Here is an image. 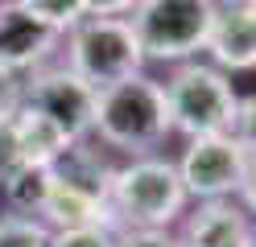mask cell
I'll return each mask as SVG.
<instances>
[{"mask_svg": "<svg viewBox=\"0 0 256 247\" xmlns=\"http://www.w3.org/2000/svg\"><path fill=\"white\" fill-rule=\"evenodd\" d=\"M170 132L174 128H170V103L162 78L136 70L95 91L91 136H100L104 148H116L128 157H149Z\"/></svg>", "mask_w": 256, "mask_h": 247, "instance_id": "obj_1", "label": "cell"}, {"mask_svg": "<svg viewBox=\"0 0 256 247\" xmlns=\"http://www.w3.org/2000/svg\"><path fill=\"white\" fill-rule=\"evenodd\" d=\"M186 186L166 157H132L116 165L108 181V206L116 231H170L186 214Z\"/></svg>", "mask_w": 256, "mask_h": 247, "instance_id": "obj_2", "label": "cell"}, {"mask_svg": "<svg viewBox=\"0 0 256 247\" xmlns=\"http://www.w3.org/2000/svg\"><path fill=\"white\" fill-rule=\"evenodd\" d=\"M166 103L170 128L182 136H215L236 128L240 95L232 87V74H223L211 62H178V70L166 78Z\"/></svg>", "mask_w": 256, "mask_h": 247, "instance_id": "obj_3", "label": "cell"}, {"mask_svg": "<svg viewBox=\"0 0 256 247\" xmlns=\"http://www.w3.org/2000/svg\"><path fill=\"white\" fill-rule=\"evenodd\" d=\"M219 0H140L128 12L145 62H190L206 49Z\"/></svg>", "mask_w": 256, "mask_h": 247, "instance_id": "obj_4", "label": "cell"}, {"mask_svg": "<svg viewBox=\"0 0 256 247\" xmlns=\"http://www.w3.org/2000/svg\"><path fill=\"white\" fill-rule=\"evenodd\" d=\"M62 37H66V62L62 66H70L95 91L145 70V49H140L128 16H83Z\"/></svg>", "mask_w": 256, "mask_h": 247, "instance_id": "obj_5", "label": "cell"}, {"mask_svg": "<svg viewBox=\"0 0 256 247\" xmlns=\"http://www.w3.org/2000/svg\"><path fill=\"white\" fill-rule=\"evenodd\" d=\"M178 165V177L186 186V198L194 202H211V198H236L244 177L252 169V157L248 148L236 140V132H215V136H190L182 161Z\"/></svg>", "mask_w": 256, "mask_h": 247, "instance_id": "obj_6", "label": "cell"}, {"mask_svg": "<svg viewBox=\"0 0 256 247\" xmlns=\"http://www.w3.org/2000/svg\"><path fill=\"white\" fill-rule=\"evenodd\" d=\"M21 103L54 120L70 140L91 136V115H95V87L83 82L70 66H42V70L21 78Z\"/></svg>", "mask_w": 256, "mask_h": 247, "instance_id": "obj_7", "label": "cell"}, {"mask_svg": "<svg viewBox=\"0 0 256 247\" xmlns=\"http://www.w3.org/2000/svg\"><path fill=\"white\" fill-rule=\"evenodd\" d=\"M58 33L38 25L17 0H0V66L12 74H34L58 54Z\"/></svg>", "mask_w": 256, "mask_h": 247, "instance_id": "obj_8", "label": "cell"}, {"mask_svg": "<svg viewBox=\"0 0 256 247\" xmlns=\"http://www.w3.org/2000/svg\"><path fill=\"white\" fill-rule=\"evenodd\" d=\"M211 66L223 74H244L256 70V4L252 0H219L215 25L206 37Z\"/></svg>", "mask_w": 256, "mask_h": 247, "instance_id": "obj_9", "label": "cell"}, {"mask_svg": "<svg viewBox=\"0 0 256 247\" xmlns=\"http://www.w3.org/2000/svg\"><path fill=\"white\" fill-rule=\"evenodd\" d=\"M256 223L248 219V210L236 198H211L198 202L182 223V247H252Z\"/></svg>", "mask_w": 256, "mask_h": 247, "instance_id": "obj_10", "label": "cell"}, {"mask_svg": "<svg viewBox=\"0 0 256 247\" xmlns=\"http://www.w3.org/2000/svg\"><path fill=\"white\" fill-rule=\"evenodd\" d=\"M38 219L50 227V231H66V227H108L116 231V219H112V206L95 194H83L66 186V181H50V194L38 210Z\"/></svg>", "mask_w": 256, "mask_h": 247, "instance_id": "obj_11", "label": "cell"}, {"mask_svg": "<svg viewBox=\"0 0 256 247\" xmlns=\"http://www.w3.org/2000/svg\"><path fill=\"white\" fill-rule=\"evenodd\" d=\"M50 181H54L50 165H17L12 173L0 177V190H4L8 206L17 214H34V219H38L46 194H50Z\"/></svg>", "mask_w": 256, "mask_h": 247, "instance_id": "obj_12", "label": "cell"}, {"mask_svg": "<svg viewBox=\"0 0 256 247\" xmlns=\"http://www.w3.org/2000/svg\"><path fill=\"white\" fill-rule=\"evenodd\" d=\"M17 4L34 16L38 25H46L50 33H70L78 21L87 16V8H83V0H17Z\"/></svg>", "mask_w": 256, "mask_h": 247, "instance_id": "obj_13", "label": "cell"}, {"mask_svg": "<svg viewBox=\"0 0 256 247\" xmlns=\"http://www.w3.org/2000/svg\"><path fill=\"white\" fill-rule=\"evenodd\" d=\"M0 247H50V227L34 214H0Z\"/></svg>", "mask_w": 256, "mask_h": 247, "instance_id": "obj_14", "label": "cell"}, {"mask_svg": "<svg viewBox=\"0 0 256 247\" xmlns=\"http://www.w3.org/2000/svg\"><path fill=\"white\" fill-rule=\"evenodd\" d=\"M50 247H116V231H108V227H66V231H50Z\"/></svg>", "mask_w": 256, "mask_h": 247, "instance_id": "obj_15", "label": "cell"}, {"mask_svg": "<svg viewBox=\"0 0 256 247\" xmlns=\"http://www.w3.org/2000/svg\"><path fill=\"white\" fill-rule=\"evenodd\" d=\"M236 140L248 148V157L256 161V95H248V99H240V111H236Z\"/></svg>", "mask_w": 256, "mask_h": 247, "instance_id": "obj_16", "label": "cell"}, {"mask_svg": "<svg viewBox=\"0 0 256 247\" xmlns=\"http://www.w3.org/2000/svg\"><path fill=\"white\" fill-rule=\"evenodd\" d=\"M116 247H182V243L170 231H120Z\"/></svg>", "mask_w": 256, "mask_h": 247, "instance_id": "obj_17", "label": "cell"}, {"mask_svg": "<svg viewBox=\"0 0 256 247\" xmlns=\"http://www.w3.org/2000/svg\"><path fill=\"white\" fill-rule=\"evenodd\" d=\"M21 107V74H12L0 66V124Z\"/></svg>", "mask_w": 256, "mask_h": 247, "instance_id": "obj_18", "label": "cell"}, {"mask_svg": "<svg viewBox=\"0 0 256 247\" xmlns=\"http://www.w3.org/2000/svg\"><path fill=\"white\" fill-rule=\"evenodd\" d=\"M140 0H83L87 16H128Z\"/></svg>", "mask_w": 256, "mask_h": 247, "instance_id": "obj_19", "label": "cell"}, {"mask_svg": "<svg viewBox=\"0 0 256 247\" xmlns=\"http://www.w3.org/2000/svg\"><path fill=\"white\" fill-rule=\"evenodd\" d=\"M240 206L248 210V219L256 223V161H252V169H248V177H244V186H240Z\"/></svg>", "mask_w": 256, "mask_h": 247, "instance_id": "obj_20", "label": "cell"}, {"mask_svg": "<svg viewBox=\"0 0 256 247\" xmlns=\"http://www.w3.org/2000/svg\"><path fill=\"white\" fill-rule=\"evenodd\" d=\"M252 247H256V239H252Z\"/></svg>", "mask_w": 256, "mask_h": 247, "instance_id": "obj_21", "label": "cell"}, {"mask_svg": "<svg viewBox=\"0 0 256 247\" xmlns=\"http://www.w3.org/2000/svg\"><path fill=\"white\" fill-rule=\"evenodd\" d=\"M252 4H256V0H252Z\"/></svg>", "mask_w": 256, "mask_h": 247, "instance_id": "obj_22", "label": "cell"}]
</instances>
